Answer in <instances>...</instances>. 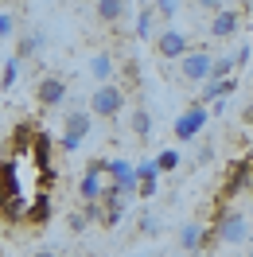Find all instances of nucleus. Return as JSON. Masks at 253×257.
<instances>
[{
	"mask_svg": "<svg viewBox=\"0 0 253 257\" xmlns=\"http://www.w3.org/2000/svg\"><path fill=\"white\" fill-rule=\"evenodd\" d=\"M4 4H8V0H4Z\"/></svg>",
	"mask_w": 253,
	"mask_h": 257,
	"instance_id": "obj_32",
	"label": "nucleus"
},
{
	"mask_svg": "<svg viewBox=\"0 0 253 257\" xmlns=\"http://www.w3.org/2000/svg\"><path fill=\"white\" fill-rule=\"evenodd\" d=\"M86 226H90V214H86V210H74V214H70V230H74V234H82Z\"/></svg>",
	"mask_w": 253,
	"mask_h": 257,
	"instance_id": "obj_27",
	"label": "nucleus"
},
{
	"mask_svg": "<svg viewBox=\"0 0 253 257\" xmlns=\"http://www.w3.org/2000/svg\"><path fill=\"white\" fill-rule=\"evenodd\" d=\"M237 28H241V12L237 8H218L214 16H210V39H234Z\"/></svg>",
	"mask_w": 253,
	"mask_h": 257,
	"instance_id": "obj_11",
	"label": "nucleus"
},
{
	"mask_svg": "<svg viewBox=\"0 0 253 257\" xmlns=\"http://www.w3.org/2000/svg\"><path fill=\"white\" fill-rule=\"evenodd\" d=\"M20 199V183H16V164L12 160H0V210L12 207Z\"/></svg>",
	"mask_w": 253,
	"mask_h": 257,
	"instance_id": "obj_13",
	"label": "nucleus"
},
{
	"mask_svg": "<svg viewBox=\"0 0 253 257\" xmlns=\"http://www.w3.org/2000/svg\"><path fill=\"white\" fill-rule=\"evenodd\" d=\"M152 8H156V16L164 20V24H172V20L179 16V0H152Z\"/></svg>",
	"mask_w": 253,
	"mask_h": 257,
	"instance_id": "obj_24",
	"label": "nucleus"
},
{
	"mask_svg": "<svg viewBox=\"0 0 253 257\" xmlns=\"http://www.w3.org/2000/svg\"><path fill=\"white\" fill-rule=\"evenodd\" d=\"M86 109L94 113V117H105V121H113V117H121V113H125V90H121L117 82H97L94 90H90Z\"/></svg>",
	"mask_w": 253,
	"mask_h": 257,
	"instance_id": "obj_1",
	"label": "nucleus"
},
{
	"mask_svg": "<svg viewBox=\"0 0 253 257\" xmlns=\"http://www.w3.org/2000/svg\"><path fill=\"white\" fill-rule=\"evenodd\" d=\"M0 66H4V59H0Z\"/></svg>",
	"mask_w": 253,
	"mask_h": 257,
	"instance_id": "obj_31",
	"label": "nucleus"
},
{
	"mask_svg": "<svg viewBox=\"0 0 253 257\" xmlns=\"http://www.w3.org/2000/svg\"><path fill=\"white\" fill-rule=\"evenodd\" d=\"M28 218H32L35 226H43V222H51V195L43 191L39 199H35L32 207H28Z\"/></svg>",
	"mask_w": 253,
	"mask_h": 257,
	"instance_id": "obj_21",
	"label": "nucleus"
},
{
	"mask_svg": "<svg viewBox=\"0 0 253 257\" xmlns=\"http://www.w3.org/2000/svg\"><path fill=\"white\" fill-rule=\"evenodd\" d=\"M175 245H179L183 253H199V249L218 245V234H214V226L206 230V226H199V222H183L179 234H175Z\"/></svg>",
	"mask_w": 253,
	"mask_h": 257,
	"instance_id": "obj_6",
	"label": "nucleus"
},
{
	"mask_svg": "<svg viewBox=\"0 0 253 257\" xmlns=\"http://www.w3.org/2000/svg\"><path fill=\"white\" fill-rule=\"evenodd\" d=\"M175 66H179V78H183V82H191V86H203V82L210 78L214 55H210V51H203V47H191Z\"/></svg>",
	"mask_w": 253,
	"mask_h": 257,
	"instance_id": "obj_5",
	"label": "nucleus"
},
{
	"mask_svg": "<svg viewBox=\"0 0 253 257\" xmlns=\"http://www.w3.org/2000/svg\"><path fill=\"white\" fill-rule=\"evenodd\" d=\"M105 176H109V183L117 187L121 195H141V183H137V164L121 160V156H113V160H105Z\"/></svg>",
	"mask_w": 253,
	"mask_h": 257,
	"instance_id": "obj_7",
	"label": "nucleus"
},
{
	"mask_svg": "<svg viewBox=\"0 0 253 257\" xmlns=\"http://www.w3.org/2000/svg\"><path fill=\"white\" fill-rule=\"evenodd\" d=\"M113 70H117L113 51H97V55H90V74H94L97 82H113Z\"/></svg>",
	"mask_w": 253,
	"mask_h": 257,
	"instance_id": "obj_15",
	"label": "nucleus"
},
{
	"mask_svg": "<svg viewBox=\"0 0 253 257\" xmlns=\"http://www.w3.org/2000/svg\"><path fill=\"white\" fill-rule=\"evenodd\" d=\"M141 230H144V234H156L160 226H156V218H148V214H144V218H141Z\"/></svg>",
	"mask_w": 253,
	"mask_h": 257,
	"instance_id": "obj_29",
	"label": "nucleus"
},
{
	"mask_svg": "<svg viewBox=\"0 0 253 257\" xmlns=\"http://www.w3.org/2000/svg\"><path fill=\"white\" fill-rule=\"evenodd\" d=\"M12 32H16V16L12 12H0V39H8Z\"/></svg>",
	"mask_w": 253,
	"mask_h": 257,
	"instance_id": "obj_26",
	"label": "nucleus"
},
{
	"mask_svg": "<svg viewBox=\"0 0 253 257\" xmlns=\"http://www.w3.org/2000/svg\"><path fill=\"white\" fill-rule=\"evenodd\" d=\"M253 183V160H234L230 172H226V183H222V195H237Z\"/></svg>",
	"mask_w": 253,
	"mask_h": 257,
	"instance_id": "obj_12",
	"label": "nucleus"
},
{
	"mask_svg": "<svg viewBox=\"0 0 253 257\" xmlns=\"http://www.w3.org/2000/svg\"><path fill=\"white\" fill-rule=\"evenodd\" d=\"M206 121H210V109L206 105H187V109L179 113V121H175V141H195L199 133L206 128Z\"/></svg>",
	"mask_w": 253,
	"mask_h": 257,
	"instance_id": "obj_8",
	"label": "nucleus"
},
{
	"mask_svg": "<svg viewBox=\"0 0 253 257\" xmlns=\"http://www.w3.org/2000/svg\"><path fill=\"white\" fill-rule=\"evenodd\" d=\"M129 203H133V199H129V195H121V191L109 183V187H105V195H101V226H117L121 218H125Z\"/></svg>",
	"mask_w": 253,
	"mask_h": 257,
	"instance_id": "obj_10",
	"label": "nucleus"
},
{
	"mask_svg": "<svg viewBox=\"0 0 253 257\" xmlns=\"http://www.w3.org/2000/svg\"><path fill=\"white\" fill-rule=\"evenodd\" d=\"M90 128H94V113L90 109H70L63 121V137H59V148L63 152H78L82 141L90 137Z\"/></svg>",
	"mask_w": 253,
	"mask_h": 257,
	"instance_id": "obj_3",
	"label": "nucleus"
},
{
	"mask_svg": "<svg viewBox=\"0 0 253 257\" xmlns=\"http://www.w3.org/2000/svg\"><path fill=\"white\" fill-rule=\"evenodd\" d=\"M195 8H203V12H218V8H226V0H195Z\"/></svg>",
	"mask_w": 253,
	"mask_h": 257,
	"instance_id": "obj_28",
	"label": "nucleus"
},
{
	"mask_svg": "<svg viewBox=\"0 0 253 257\" xmlns=\"http://www.w3.org/2000/svg\"><path fill=\"white\" fill-rule=\"evenodd\" d=\"M214 234H218V245H241V241L249 238V222H245L241 210L222 207L214 214Z\"/></svg>",
	"mask_w": 253,
	"mask_h": 257,
	"instance_id": "obj_2",
	"label": "nucleus"
},
{
	"mask_svg": "<svg viewBox=\"0 0 253 257\" xmlns=\"http://www.w3.org/2000/svg\"><path fill=\"white\" fill-rule=\"evenodd\" d=\"M152 43H156V55L164 59V63H179V59L191 51V35L179 32V28H172V24H164Z\"/></svg>",
	"mask_w": 253,
	"mask_h": 257,
	"instance_id": "obj_4",
	"label": "nucleus"
},
{
	"mask_svg": "<svg viewBox=\"0 0 253 257\" xmlns=\"http://www.w3.org/2000/svg\"><path fill=\"white\" fill-rule=\"evenodd\" d=\"M237 90V78H206L203 90H199V105H210V101H218V97H230Z\"/></svg>",
	"mask_w": 253,
	"mask_h": 257,
	"instance_id": "obj_14",
	"label": "nucleus"
},
{
	"mask_svg": "<svg viewBox=\"0 0 253 257\" xmlns=\"http://www.w3.org/2000/svg\"><path fill=\"white\" fill-rule=\"evenodd\" d=\"M156 168H160V172H175V168H179V152L164 148V152L156 156Z\"/></svg>",
	"mask_w": 253,
	"mask_h": 257,
	"instance_id": "obj_25",
	"label": "nucleus"
},
{
	"mask_svg": "<svg viewBox=\"0 0 253 257\" xmlns=\"http://www.w3.org/2000/svg\"><path fill=\"white\" fill-rule=\"evenodd\" d=\"M32 156H35V164H39V172H47V168H51V133L35 128V137H32Z\"/></svg>",
	"mask_w": 253,
	"mask_h": 257,
	"instance_id": "obj_16",
	"label": "nucleus"
},
{
	"mask_svg": "<svg viewBox=\"0 0 253 257\" xmlns=\"http://www.w3.org/2000/svg\"><path fill=\"white\" fill-rule=\"evenodd\" d=\"M156 8H141L137 16V39H156Z\"/></svg>",
	"mask_w": 253,
	"mask_h": 257,
	"instance_id": "obj_20",
	"label": "nucleus"
},
{
	"mask_svg": "<svg viewBox=\"0 0 253 257\" xmlns=\"http://www.w3.org/2000/svg\"><path fill=\"white\" fill-rule=\"evenodd\" d=\"M16 78H20V59L12 55L8 63L0 66V90H12V86H16Z\"/></svg>",
	"mask_w": 253,
	"mask_h": 257,
	"instance_id": "obj_23",
	"label": "nucleus"
},
{
	"mask_svg": "<svg viewBox=\"0 0 253 257\" xmlns=\"http://www.w3.org/2000/svg\"><path fill=\"white\" fill-rule=\"evenodd\" d=\"M94 12L101 24H121L125 20V0H94Z\"/></svg>",
	"mask_w": 253,
	"mask_h": 257,
	"instance_id": "obj_17",
	"label": "nucleus"
},
{
	"mask_svg": "<svg viewBox=\"0 0 253 257\" xmlns=\"http://www.w3.org/2000/svg\"><path fill=\"white\" fill-rule=\"evenodd\" d=\"M156 176H160L156 160L137 164V183H141V195H144V199H148V195H156Z\"/></svg>",
	"mask_w": 253,
	"mask_h": 257,
	"instance_id": "obj_18",
	"label": "nucleus"
},
{
	"mask_svg": "<svg viewBox=\"0 0 253 257\" xmlns=\"http://www.w3.org/2000/svg\"><path fill=\"white\" fill-rule=\"evenodd\" d=\"M35 51H43V35H39V32H28L24 39H20V47H16V59L24 63V59H32Z\"/></svg>",
	"mask_w": 253,
	"mask_h": 257,
	"instance_id": "obj_22",
	"label": "nucleus"
},
{
	"mask_svg": "<svg viewBox=\"0 0 253 257\" xmlns=\"http://www.w3.org/2000/svg\"><path fill=\"white\" fill-rule=\"evenodd\" d=\"M66 82L59 78V74H47V78H39L35 82V101L43 105V109H55V105H63L66 101Z\"/></svg>",
	"mask_w": 253,
	"mask_h": 257,
	"instance_id": "obj_9",
	"label": "nucleus"
},
{
	"mask_svg": "<svg viewBox=\"0 0 253 257\" xmlns=\"http://www.w3.org/2000/svg\"><path fill=\"white\" fill-rule=\"evenodd\" d=\"M129 128H133V137H137V141H148V137H152V117H148V109H144V105H133Z\"/></svg>",
	"mask_w": 253,
	"mask_h": 257,
	"instance_id": "obj_19",
	"label": "nucleus"
},
{
	"mask_svg": "<svg viewBox=\"0 0 253 257\" xmlns=\"http://www.w3.org/2000/svg\"><path fill=\"white\" fill-rule=\"evenodd\" d=\"M32 257H63V253H59V249H35Z\"/></svg>",
	"mask_w": 253,
	"mask_h": 257,
	"instance_id": "obj_30",
	"label": "nucleus"
}]
</instances>
